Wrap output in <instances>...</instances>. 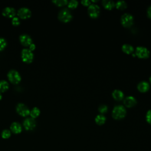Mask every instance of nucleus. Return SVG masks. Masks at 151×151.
<instances>
[{
    "label": "nucleus",
    "mask_w": 151,
    "mask_h": 151,
    "mask_svg": "<svg viewBox=\"0 0 151 151\" xmlns=\"http://www.w3.org/2000/svg\"><path fill=\"white\" fill-rule=\"evenodd\" d=\"M112 117L116 120L123 119L126 114V110L122 105H117L114 107L112 110Z\"/></svg>",
    "instance_id": "nucleus-1"
},
{
    "label": "nucleus",
    "mask_w": 151,
    "mask_h": 151,
    "mask_svg": "<svg viewBox=\"0 0 151 151\" xmlns=\"http://www.w3.org/2000/svg\"><path fill=\"white\" fill-rule=\"evenodd\" d=\"M73 18L71 12L67 8H64L60 11L58 14V19L63 22H70Z\"/></svg>",
    "instance_id": "nucleus-2"
},
{
    "label": "nucleus",
    "mask_w": 151,
    "mask_h": 151,
    "mask_svg": "<svg viewBox=\"0 0 151 151\" xmlns=\"http://www.w3.org/2000/svg\"><path fill=\"white\" fill-rule=\"evenodd\" d=\"M120 22L123 27L126 28H129L133 25L134 22V18L131 14L129 13H125L122 15L120 18Z\"/></svg>",
    "instance_id": "nucleus-3"
},
{
    "label": "nucleus",
    "mask_w": 151,
    "mask_h": 151,
    "mask_svg": "<svg viewBox=\"0 0 151 151\" xmlns=\"http://www.w3.org/2000/svg\"><path fill=\"white\" fill-rule=\"evenodd\" d=\"M9 81L14 84H18L21 80V77L19 73L15 70H10L7 74Z\"/></svg>",
    "instance_id": "nucleus-4"
},
{
    "label": "nucleus",
    "mask_w": 151,
    "mask_h": 151,
    "mask_svg": "<svg viewBox=\"0 0 151 151\" xmlns=\"http://www.w3.org/2000/svg\"><path fill=\"white\" fill-rule=\"evenodd\" d=\"M87 12H88V15L91 18L95 19L99 16L100 12V9L97 5L92 4L88 6Z\"/></svg>",
    "instance_id": "nucleus-5"
},
{
    "label": "nucleus",
    "mask_w": 151,
    "mask_h": 151,
    "mask_svg": "<svg viewBox=\"0 0 151 151\" xmlns=\"http://www.w3.org/2000/svg\"><path fill=\"white\" fill-rule=\"evenodd\" d=\"M21 58L23 62L30 63L34 58V54L28 48H24L21 51Z\"/></svg>",
    "instance_id": "nucleus-6"
},
{
    "label": "nucleus",
    "mask_w": 151,
    "mask_h": 151,
    "mask_svg": "<svg viewBox=\"0 0 151 151\" xmlns=\"http://www.w3.org/2000/svg\"><path fill=\"white\" fill-rule=\"evenodd\" d=\"M135 55L139 58H147L149 56V51L145 47L139 46L136 48Z\"/></svg>",
    "instance_id": "nucleus-7"
},
{
    "label": "nucleus",
    "mask_w": 151,
    "mask_h": 151,
    "mask_svg": "<svg viewBox=\"0 0 151 151\" xmlns=\"http://www.w3.org/2000/svg\"><path fill=\"white\" fill-rule=\"evenodd\" d=\"M16 111L20 116L22 117H26L29 114L30 110L28 107L24 103H18L16 106Z\"/></svg>",
    "instance_id": "nucleus-8"
},
{
    "label": "nucleus",
    "mask_w": 151,
    "mask_h": 151,
    "mask_svg": "<svg viewBox=\"0 0 151 151\" xmlns=\"http://www.w3.org/2000/svg\"><path fill=\"white\" fill-rule=\"evenodd\" d=\"M17 15L21 19H28L31 16V11L27 7H22L18 9Z\"/></svg>",
    "instance_id": "nucleus-9"
},
{
    "label": "nucleus",
    "mask_w": 151,
    "mask_h": 151,
    "mask_svg": "<svg viewBox=\"0 0 151 151\" xmlns=\"http://www.w3.org/2000/svg\"><path fill=\"white\" fill-rule=\"evenodd\" d=\"M23 125L27 130H31L35 127L36 122L33 118L27 117L24 120Z\"/></svg>",
    "instance_id": "nucleus-10"
},
{
    "label": "nucleus",
    "mask_w": 151,
    "mask_h": 151,
    "mask_svg": "<svg viewBox=\"0 0 151 151\" xmlns=\"http://www.w3.org/2000/svg\"><path fill=\"white\" fill-rule=\"evenodd\" d=\"M2 14L4 17H5L6 18H12L15 17V15L16 14V11L14 8L10 7V6H7L3 9Z\"/></svg>",
    "instance_id": "nucleus-11"
},
{
    "label": "nucleus",
    "mask_w": 151,
    "mask_h": 151,
    "mask_svg": "<svg viewBox=\"0 0 151 151\" xmlns=\"http://www.w3.org/2000/svg\"><path fill=\"white\" fill-rule=\"evenodd\" d=\"M19 41L21 44L25 47L29 46L31 43H32V40L31 37L27 34H24L19 36Z\"/></svg>",
    "instance_id": "nucleus-12"
},
{
    "label": "nucleus",
    "mask_w": 151,
    "mask_h": 151,
    "mask_svg": "<svg viewBox=\"0 0 151 151\" xmlns=\"http://www.w3.org/2000/svg\"><path fill=\"white\" fill-rule=\"evenodd\" d=\"M123 103L126 107L130 108L134 106L137 104V101L135 97L130 96L124 99Z\"/></svg>",
    "instance_id": "nucleus-13"
},
{
    "label": "nucleus",
    "mask_w": 151,
    "mask_h": 151,
    "mask_svg": "<svg viewBox=\"0 0 151 151\" xmlns=\"http://www.w3.org/2000/svg\"><path fill=\"white\" fill-rule=\"evenodd\" d=\"M149 84L146 81H140L137 86V90L141 93H145L149 89Z\"/></svg>",
    "instance_id": "nucleus-14"
},
{
    "label": "nucleus",
    "mask_w": 151,
    "mask_h": 151,
    "mask_svg": "<svg viewBox=\"0 0 151 151\" xmlns=\"http://www.w3.org/2000/svg\"><path fill=\"white\" fill-rule=\"evenodd\" d=\"M10 130L12 133L18 134L21 132L22 126L18 122H13L10 126Z\"/></svg>",
    "instance_id": "nucleus-15"
},
{
    "label": "nucleus",
    "mask_w": 151,
    "mask_h": 151,
    "mask_svg": "<svg viewBox=\"0 0 151 151\" xmlns=\"http://www.w3.org/2000/svg\"><path fill=\"white\" fill-rule=\"evenodd\" d=\"M113 98L117 101H120L124 99V93L122 91L116 89L112 92Z\"/></svg>",
    "instance_id": "nucleus-16"
},
{
    "label": "nucleus",
    "mask_w": 151,
    "mask_h": 151,
    "mask_svg": "<svg viewBox=\"0 0 151 151\" xmlns=\"http://www.w3.org/2000/svg\"><path fill=\"white\" fill-rule=\"evenodd\" d=\"M122 50L123 52L127 54H133L134 52V48L132 45L130 44H124L122 47Z\"/></svg>",
    "instance_id": "nucleus-17"
},
{
    "label": "nucleus",
    "mask_w": 151,
    "mask_h": 151,
    "mask_svg": "<svg viewBox=\"0 0 151 151\" xmlns=\"http://www.w3.org/2000/svg\"><path fill=\"white\" fill-rule=\"evenodd\" d=\"M101 3L103 7L107 10H111L115 6V3L113 1L103 0Z\"/></svg>",
    "instance_id": "nucleus-18"
},
{
    "label": "nucleus",
    "mask_w": 151,
    "mask_h": 151,
    "mask_svg": "<svg viewBox=\"0 0 151 151\" xmlns=\"http://www.w3.org/2000/svg\"><path fill=\"white\" fill-rule=\"evenodd\" d=\"M40 110L37 107H33L29 111V115L33 119L37 118L40 115Z\"/></svg>",
    "instance_id": "nucleus-19"
},
{
    "label": "nucleus",
    "mask_w": 151,
    "mask_h": 151,
    "mask_svg": "<svg viewBox=\"0 0 151 151\" xmlns=\"http://www.w3.org/2000/svg\"><path fill=\"white\" fill-rule=\"evenodd\" d=\"M106 120V117L101 114L97 115L95 118V122H96V124H97L99 125L103 124L105 123Z\"/></svg>",
    "instance_id": "nucleus-20"
},
{
    "label": "nucleus",
    "mask_w": 151,
    "mask_h": 151,
    "mask_svg": "<svg viewBox=\"0 0 151 151\" xmlns=\"http://www.w3.org/2000/svg\"><path fill=\"white\" fill-rule=\"evenodd\" d=\"M9 88V84L5 80L0 81V93H4Z\"/></svg>",
    "instance_id": "nucleus-21"
},
{
    "label": "nucleus",
    "mask_w": 151,
    "mask_h": 151,
    "mask_svg": "<svg viewBox=\"0 0 151 151\" xmlns=\"http://www.w3.org/2000/svg\"><path fill=\"white\" fill-rule=\"evenodd\" d=\"M115 6L117 9L123 10L127 8V3L124 1H119L115 4Z\"/></svg>",
    "instance_id": "nucleus-22"
},
{
    "label": "nucleus",
    "mask_w": 151,
    "mask_h": 151,
    "mask_svg": "<svg viewBox=\"0 0 151 151\" xmlns=\"http://www.w3.org/2000/svg\"><path fill=\"white\" fill-rule=\"evenodd\" d=\"M52 2L58 6H63L68 4V1L67 0H55L52 1Z\"/></svg>",
    "instance_id": "nucleus-23"
},
{
    "label": "nucleus",
    "mask_w": 151,
    "mask_h": 151,
    "mask_svg": "<svg viewBox=\"0 0 151 151\" xmlns=\"http://www.w3.org/2000/svg\"><path fill=\"white\" fill-rule=\"evenodd\" d=\"M78 5V2L76 0H71L68 2V7L70 9H74L76 8Z\"/></svg>",
    "instance_id": "nucleus-24"
},
{
    "label": "nucleus",
    "mask_w": 151,
    "mask_h": 151,
    "mask_svg": "<svg viewBox=\"0 0 151 151\" xmlns=\"http://www.w3.org/2000/svg\"><path fill=\"white\" fill-rule=\"evenodd\" d=\"M98 110L102 114L106 113L108 111V107L105 104H101L99 106L98 108Z\"/></svg>",
    "instance_id": "nucleus-25"
},
{
    "label": "nucleus",
    "mask_w": 151,
    "mask_h": 151,
    "mask_svg": "<svg viewBox=\"0 0 151 151\" xmlns=\"http://www.w3.org/2000/svg\"><path fill=\"white\" fill-rule=\"evenodd\" d=\"M1 136L4 139H8L11 136V131L8 129H5L2 132Z\"/></svg>",
    "instance_id": "nucleus-26"
},
{
    "label": "nucleus",
    "mask_w": 151,
    "mask_h": 151,
    "mask_svg": "<svg viewBox=\"0 0 151 151\" xmlns=\"http://www.w3.org/2000/svg\"><path fill=\"white\" fill-rule=\"evenodd\" d=\"M6 41L2 37H0V51H2L6 46Z\"/></svg>",
    "instance_id": "nucleus-27"
},
{
    "label": "nucleus",
    "mask_w": 151,
    "mask_h": 151,
    "mask_svg": "<svg viewBox=\"0 0 151 151\" xmlns=\"http://www.w3.org/2000/svg\"><path fill=\"white\" fill-rule=\"evenodd\" d=\"M12 24L14 26L19 25V24H20V21H19V18L17 17H14V18H12Z\"/></svg>",
    "instance_id": "nucleus-28"
},
{
    "label": "nucleus",
    "mask_w": 151,
    "mask_h": 151,
    "mask_svg": "<svg viewBox=\"0 0 151 151\" xmlns=\"http://www.w3.org/2000/svg\"><path fill=\"white\" fill-rule=\"evenodd\" d=\"M146 119L147 122L151 124V110H149L147 111L146 115Z\"/></svg>",
    "instance_id": "nucleus-29"
},
{
    "label": "nucleus",
    "mask_w": 151,
    "mask_h": 151,
    "mask_svg": "<svg viewBox=\"0 0 151 151\" xmlns=\"http://www.w3.org/2000/svg\"><path fill=\"white\" fill-rule=\"evenodd\" d=\"M91 1H88V0H83V1H81V3L84 5V6H88L90 4H91Z\"/></svg>",
    "instance_id": "nucleus-30"
},
{
    "label": "nucleus",
    "mask_w": 151,
    "mask_h": 151,
    "mask_svg": "<svg viewBox=\"0 0 151 151\" xmlns=\"http://www.w3.org/2000/svg\"><path fill=\"white\" fill-rule=\"evenodd\" d=\"M31 51H34L35 49V45L32 42L29 45V48H28Z\"/></svg>",
    "instance_id": "nucleus-31"
},
{
    "label": "nucleus",
    "mask_w": 151,
    "mask_h": 151,
    "mask_svg": "<svg viewBox=\"0 0 151 151\" xmlns=\"http://www.w3.org/2000/svg\"><path fill=\"white\" fill-rule=\"evenodd\" d=\"M147 14L148 17L151 19V5H150V6L148 8V9H147Z\"/></svg>",
    "instance_id": "nucleus-32"
},
{
    "label": "nucleus",
    "mask_w": 151,
    "mask_h": 151,
    "mask_svg": "<svg viewBox=\"0 0 151 151\" xmlns=\"http://www.w3.org/2000/svg\"><path fill=\"white\" fill-rule=\"evenodd\" d=\"M2 94L0 93V100L2 99Z\"/></svg>",
    "instance_id": "nucleus-33"
},
{
    "label": "nucleus",
    "mask_w": 151,
    "mask_h": 151,
    "mask_svg": "<svg viewBox=\"0 0 151 151\" xmlns=\"http://www.w3.org/2000/svg\"><path fill=\"white\" fill-rule=\"evenodd\" d=\"M149 82H150V83L151 84V76H150V78H149Z\"/></svg>",
    "instance_id": "nucleus-34"
}]
</instances>
